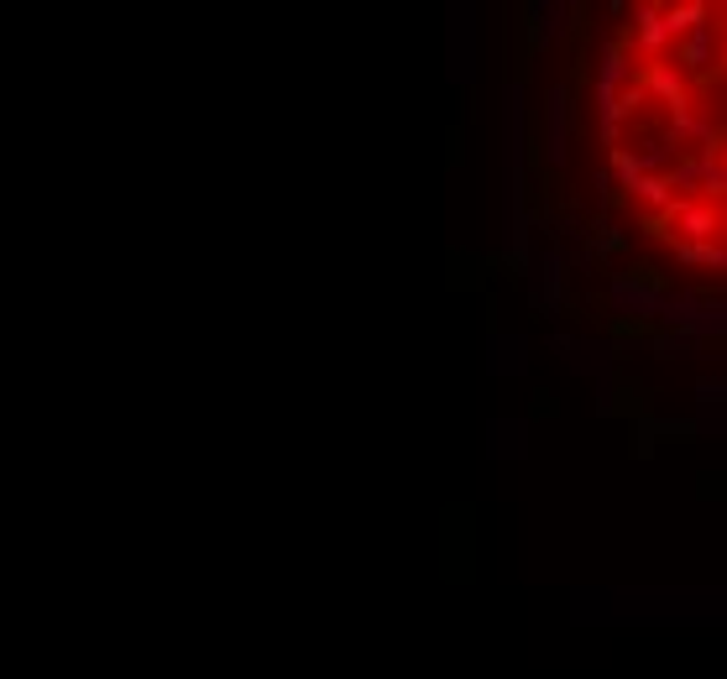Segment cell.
I'll list each match as a JSON object with an SVG mask.
<instances>
[{
  "instance_id": "6da1fadb",
  "label": "cell",
  "mask_w": 727,
  "mask_h": 679,
  "mask_svg": "<svg viewBox=\"0 0 727 679\" xmlns=\"http://www.w3.org/2000/svg\"><path fill=\"white\" fill-rule=\"evenodd\" d=\"M675 68H680L686 79L712 84V79L722 74V37H717V27H701V32H691L686 42H675Z\"/></svg>"
},
{
  "instance_id": "7a4b0ae2",
  "label": "cell",
  "mask_w": 727,
  "mask_h": 679,
  "mask_svg": "<svg viewBox=\"0 0 727 679\" xmlns=\"http://www.w3.org/2000/svg\"><path fill=\"white\" fill-rule=\"evenodd\" d=\"M670 215L680 225V241H701V246H712L722 236V225H727V215L717 204H707V199H675Z\"/></svg>"
},
{
  "instance_id": "3957f363",
  "label": "cell",
  "mask_w": 727,
  "mask_h": 679,
  "mask_svg": "<svg viewBox=\"0 0 727 679\" xmlns=\"http://www.w3.org/2000/svg\"><path fill=\"white\" fill-rule=\"evenodd\" d=\"M633 84H644L649 89V95L654 100H660V105H691V89H686V74H680V68H675V58H660V63H644L639 68V79H633Z\"/></svg>"
},
{
  "instance_id": "277c9868",
  "label": "cell",
  "mask_w": 727,
  "mask_h": 679,
  "mask_svg": "<svg viewBox=\"0 0 727 679\" xmlns=\"http://www.w3.org/2000/svg\"><path fill=\"white\" fill-rule=\"evenodd\" d=\"M633 48L644 63H660L670 48V27H665V6H633Z\"/></svg>"
},
{
  "instance_id": "5b68a950",
  "label": "cell",
  "mask_w": 727,
  "mask_h": 679,
  "mask_svg": "<svg viewBox=\"0 0 727 679\" xmlns=\"http://www.w3.org/2000/svg\"><path fill=\"white\" fill-rule=\"evenodd\" d=\"M712 131H717V126L707 121V110L691 100V105H675V110H670V131H665V142L686 152V147H701Z\"/></svg>"
},
{
  "instance_id": "8992f818",
  "label": "cell",
  "mask_w": 727,
  "mask_h": 679,
  "mask_svg": "<svg viewBox=\"0 0 727 679\" xmlns=\"http://www.w3.org/2000/svg\"><path fill=\"white\" fill-rule=\"evenodd\" d=\"M665 27H670V42H686L691 32L712 27V6L707 0H675V6H665Z\"/></svg>"
},
{
  "instance_id": "52a82bcc",
  "label": "cell",
  "mask_w": 727,
  "mask_h": 679,
  "mask_svg": "<svg viewBox=\"0 0 727 679\" xmlns=\"http://www.w3.org/2000/svg\"><path fill=\"white\" fill-rule=\"evenodd\" d=\"M633 79H639V68H633V58L623 53V42H607L602 68H597V89H628Z\"/></svg>"
},
{
  "instance_id": "ba28073f",
  "label": "cell",
  "mask_w": 727,
  "mask_h": 679,
  "mask_svg": "<svg viewBox=\"0 0 727 679\" xmlns=\"http://www.w3.org/2000/svg\"><path fill=\"white\" fill-rule=\"evenodd\" d=\"M628 199H639L644 215H665V209H670L680 194L670 189V178H665V173H649V178H639V183L628 189Z\"/></svg>"
},
{
  "instance_id": "9c48e42d",
  "label": "cell",
  "mask_w": 727,
  "mask_h": 679,
  "mask_svg": "<svg viewBox=\"0 0 727 679\" xmlns=\"http://www.w3.org/2000/svg\"><path fill=\"white\" fill-rule=\"evenodd\" d=\"M665 178H670V189H675L680 199H696V194H701V178H707V162H701L696 152H691V157L680 152V157L670 162V173H665Z\"/></svg>"
},
{
  "instance_id": "30bf717a",
  "label": "cell",
  "mask_w": 727,
  "mask_h": 679,
  "mask_svg": "<svg viewBox=\"0 0 727 679\" xmlns=\"http://www.w3.org/2000/svg\"><path fill=\"white\" fill-rule=\"evenodd\" d=\"M612 178H618V183H623V194H628L633 183L644 178V162H639V152H628V147L612 152Z\"/></svg>"
},
{
  "instance_id": "8fae6325",
  "label": "cell",
  "mask_w": 727,
  "mask_h": 679,
  "mask_svg": "<svg viewBox=\"0 0 727 679\" xmlns=\"http://www.w3.org/2000/svg\"><path fill=\"white\" fill-rule=\"evenodd\" d=\"M701 199H707V204H722L727 199V157L707 168V178H701Z\"/></svg>"
},
{
  "instance_id": "7c38bea8",
  "label": "cell",
  "mask_w": 727,
  "mask_h": 679,
  "mask_svg": "<svg viewBox=\"0 0 727 679\" xmlns=\"http://www.w3.org/2000/svg\"><path fill=\"white\" fill-rule=\"evenodd\" d=\"M644 236H654V241H680V225H675V215L665 209V215H644Z\"/></svg>"
},
{
  "instance_id": "4fadbf2b",
  "label": "cell",
  "mask_w": 727,
  "mask_h": 679,
  "mask_svg": "<svg viewBox=\"0 0 727 679\" xmlns=\"http://www.w3.org/2000/svg\"><path fill=\"white\" fill-rule=\"evenodd\" d=\"M597 251H623V230L618 225H597V241H592Z\"/></svg>"
},
{
  "instance_id": "5bb4252c",
  "label": "cell",
  "mask_w": 727,
  "mask_h": 679,
  "mask_svg": "<svg viewBox=\"0 0 727 679\" xmlns=\"http://www.w3.org/2000/svg\"><path fill=\"white\" fill-rule=\"evenodd\" d=\"M701 397H727V382H701Z\"/></svg>"
},
{
  "instance_id": "9a60e30c",
  "label": "cell",
  "mask_w": 727,
  "mask_h": 679,
  "mask_svg": "<svg viewBox=\"0 0 727 679\" xmlns=\"http://www.w3.org/2000/svg\"><path fill=\"white\" fill-rule=\"evenodd\" d=\"M717 16H722V21H717V27L727 32V0H722V6H717Z\"/></svg>"
},
{
  "instance_id": "2e32d148",
  "label": "cell",
  "mask_w": 727,
  "mask_h": 679,
  "mask_svg": "<svg viewBox=\"0 0 727 679\" xmlns=\"http://www.w3.org/2000/svg\"><path fill=\"white\" fill-rule=\"evenodd\" d=\"M722 74H727V48H722Z\"/></svg>"
},
{
  "instance_id": "e0dca14e",
  "label": "cell",
  "mask_w": 727,
  "mask_h": 679,
  "mask_svg": "<svg viewBox=\"0 0 727 679\" xmlns=\"http://www.w3.org/2000/svg\"><path fill=\"white\" fill-rule=\"evenodd\" d=\"M722 236H727V225H722Z\"/></svg>"
}]
</instances>
